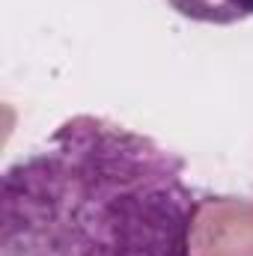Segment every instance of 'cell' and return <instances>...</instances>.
I'll list each match as a JSON object with an SVG mask.
<instances>
[{
    "instance_id": "cell-1",
    "label": "cell",
    "mask_w": 253,
    "mask_h": 256,
    "mask_svg": "<svg viewBox=\"0 0 253 256\" xmlns=\"http://www.w3.org/2000/svg\"><path fill=\"white\" fill-rule=\"evenodd\" d=\"M149 134L78 114L0 176V256H194L212 194Z\"/></svg>"
},
{
    "instance_id": "cell-2",
    "label": "cell",
    "mask_w": 253,
    "mask_h": 256,
    "mask_svg": "<svg viewBox=\"0 0 253 256\" xmlns=\"http://www.w3.org/2000/svg\"><path fill=\"white\" fill-rule=\"evenodd\" d=\"M182 18L196 24L230 27L244 18H253V0H167Z\"/></svg>"
}]
</instances>
